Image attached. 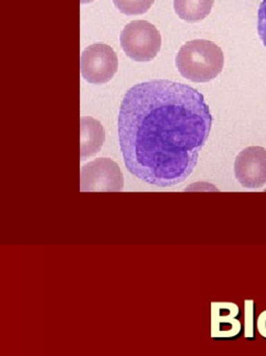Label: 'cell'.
<instances>
[{"label": "cell", "instance_id": "6da1fadb", "mask_svg": "<svg viewBox=\"0 0 266 356\" xmlns=\"http://www.w3.org/2000/svg\"><path fill=\"white\" fill-rule=\"evenodd\" d=\"M213 117L194 88L156 79L125 94L119 141L126 168L153 186H175L192 175L208 140Z\"/></svg>", "mask_w": 266, "mask_h": 356}, {"label": "cell", "instance_id": "7a4b0ae2", "mask_svg": "<svg viewBox=\"0 0 266 356\" xmlns=\"http://www.w3.org/2000/svg\"><path fill=\"white\" fill-rule=\"evenodd\" d=\"M223 50L208 40H192L180 48L176 66L184 79L192 83H208L224 68Z\"/></svg>", "mask_w": 266, "mask_h": 356}, {"label": "cell", "instance_id": "3957f363", "mask_svg": "<svg viewBox=\"0 0 266 356\" xmlns=\"http://www.w3.org/2000/svg\"><path fill=\"white\" fill-rule=\"evenodd\" d=\"M121 47L135 62H150L161 48L158 29L146 20L128 23L120 35Z\"/></svg>", "mask_w": 266, "mask_h": 356}, {"label": "cell", "instance_id": "277c9868", "mask_svg": "<svg viewBox=\"0 0 266 356\" xmlns=\"http://www.w3.org/2000/svg\"><path fill=\"white\" fill-rule=\"evenodd\" d=\"M116 52L106 44L96 43L83 50L81 58V76L93 85L112 81L118 71Z\"/></svg>", "mask_w": 266, "mask_h": 356}, {"label": "cell", "instance_id": "5b68a950", "mask_svg": "<svg viewBox=\"0 0 266 356\" xmlns=\"http://www.w3.org/2000/svg\"><path fill=\"white\" fill-rule=\"evenodd\" d=\"M124 177L112 159L100 158L81 167V192H120Z\"/></svg>", "mask_w": 266, "mask_h": 356}, {"label": "cell", "instance_id": "8992f818", "mask_svg": "<svg viewBox=\"0 0 266 356\" xmlns=\"http://www.w3.org/2000/svg\"><path fill=\"white\" fill-rule=\"evenodd\" d=\"M234 172L244 188H258L266 184V149L251 146L242 150L234 163Z\"/></svg>", "mask_w": 266, "mask_h": 356}, {"label": "cell", "instance_id": "52a82bcc", "mask_svg": "<svg viewBox=\"0 0 266 356\" xmlns=\"http://www.w3.org/2000/svg\"><path fill=\"white\" fill-rule=\"evenodd\" d=\"M240 311L232 302L211 303V338L230 340L242 334V326L238 319Z\"/></svg>", "mask_w": 266, "mask_h": 356}, {"label": "cell", "instance_id": "ba28073f", "mask_svg": "<svg viewBox=\"0 0 266 356\" xmlns=\"http://www.w3.org/2000/svg\"><path fill=\"white\" fill-rule=\"evenodd\" d=\"M81 160L83 162L95 156L102 149L106 131L101 123L92 117H81Z\"/></svg>", "mask_w": 266, "mask_h": 356}, {"label": "cell", "instance_id": "9c48e42d", "mask_svg": "<svg viewBox=\"0 0 266 356\" xmlns=\"http://www.w3.org/2000/svg\"><path fill=\"white\" fill-rule=\"evenodd\" d=\"M215 0H174L176 14L188 22H198L210 14Z\"/></svg>", "mask_w": 266, "mask_h": 356}, {"label": "cell", "instance_id": "30bf717a", "mask_svg": "<svg viewBox=\"0 0 266 356\" xmlns=\"http://www.w3.org/2000/svg\"><path fill=\"white\" fill-rule=\"evenodd\" d=\"M115 6L127 16L142 15L148 12L155 0H113Z\"/></svg>", "mask_w": 266, "mask_h": 356}, {"label": "cell", "instance_id": "8fae6325", "mask_svg": "<svg viewBox=\"0 0 266 356\" xmlns=\"http://www.w3.org/2000/svg\"><path fill=\"white\" fill-rule=\"evenodd\" d=\"M257 321L255 319V302L253 300L244 301V336L247 340H255L256 337Z\"/></svg>", "mask_w": 266, "mask_h": 356}, {"label": "cell", "instance_id": "7c38bea8", "mask_svg": "<svg viewBox=\"0 0 266 356\" xmlns=\"http://www.w3.org/2000/svg\"><path fill=\"white\" fill-rule=\"evenodd\" d=\"M257 29H258L261 41L266 46V0L261 2L260 8L258 10V26Z\"/></svg>", "mask_w": 266, "mask_h": 356}, {"label": "cell", "instance_id": "4fadbf2b", "mask_svg": "<svg viewBox=\"0 0 266 356\" xmlns=\"http://www.w3.org/2000/svg\"><path fill=\"white\" fill-rule=\"evenodd\" d=\"M257 330L263 338L266 339V311L259 315L257 320Z\"/></svg>", "mask_w": 266, "mask_h": 356}, {"label": "cell", "instance_id": "5bb4252c", "mask_svg": "<svg viewBox=\"0 0 266 356\" xmlns=\"http://www.w3.org/2000/svg\"><path fill=\"white\" fill-rule=\"evenodd\" d=\"M94 1V0H81V3L85 4L89 3V2Z\"/></svg>", "mask_w": 266, "mask_h": 356}]
</instances>
